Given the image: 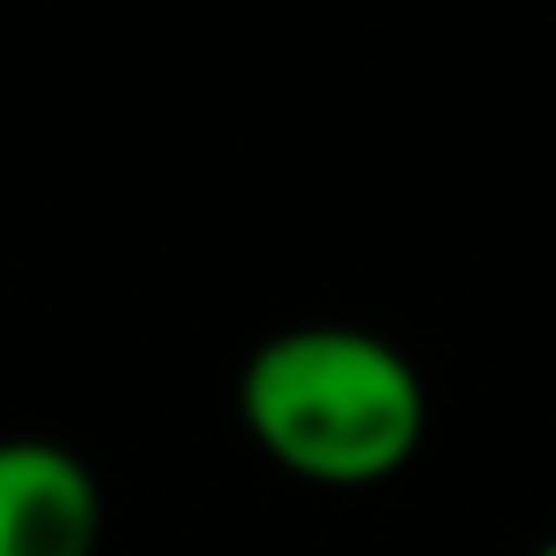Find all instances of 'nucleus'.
<instances>
[{
	"instance_id": "f257e3e1",
	"label": "nucleus",
	"mask_w": 556,
	"mask_h": 556,
	"mask_svg": "<svg viewBox=\"0 0 556 556\" xmlns=\"http://www.w3.org/2000/svg\"><path fill=\"white\" fill-rule=\"evenodd\" d=\"M237 419L267 465L313 488H381L427 442L419 366L351 320H305L252 343L237 366Z\"/></svg>"
},
{
	"instance_id": "7ed1b4c3",
	"label": "nucleus",
	"mask_w": 556,
	"mask_h": 556,
	"mask_svg": "<svg viewBox=\"0 0 556 556\" xmlns=\"http://www.w3.org/2000/svg\"><path fill=\"white\" fill-rule=\"evenodd\" d=\"M533 556H556V533H548V541H541V548H533Z\"/></svg>"
},
{
	"instance_id": "f03ea898",
	"label": "nucleus",
	"mask_w": 556,
	"mask_h": 556,
	"mask_svg": "<svg viewBox=\"0 0 556 556\" xmlns=\"http://www.w3.org/2000/svg\"><path fill=\"white\" fill-rule=\"evenodd\" d=\"M108 488L54 434H0V556H100Z\"/></svg>"
}]
</instances>
